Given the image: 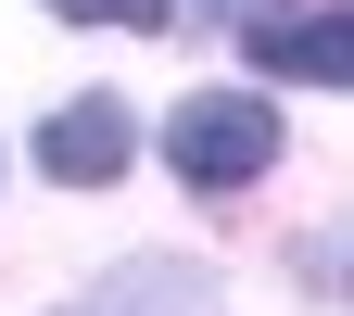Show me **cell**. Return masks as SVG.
<instances>
[{
  "label": "cell",
  "mask_w": 354,
  "mask_h": 316,
  "mask_svg": "<svg viewBox=\"0 0 354 316\" xmlns=\"http://www.w3.org/2000/svg\"><path fill=\"white\" fill-rule=\"evenodd\" d=\"M165 165L190 177V190H241V177L279 165V114H266L253 89H203V102L165 114Z\"/></svg>",
  "instance_id": "cell-1"
},
{
  "label": "cell",
  "mask_w": 354,
  "mask_h": 316,
  "mask_svg": "<svg viewBox=\"0 0 354 316\" xmlns=\"http://www.w3.org/2000/svg\"><path fill=\"white\" fill-rule=\"evenodd\" d=\"M127 152H140V114H127L114 89H76V102L38 127V177H64V190H102V177H127Z\"/></svg>",
  "instance_id": "cell-2"
},
{
  "label": "cell",
  "mask_w": 354,
  "mask_h": 316,
  "mask_svg": "<svg viewBox=\"0 0 354 316\" xmlns=\"http://www.w3.org/2000/svg\"><path fill=\"white\" fill-rule=\"evenodd\" d=\"M64 316H228V291H215V266H190V253H140V266H114L88 304H64Z\"/></svg>",
  "instance_id": "cell-3"
},
{
  "label": "cell",
  "mask_w": 354,
  "mask_h": 316,
  "mask_svg": "<svg viewBox=\"0 0 354 316\" xmlns=\"http://www.w3.org/2000/svg\"><path fill=\"white\" fill-rule=\"evenodd\" d=\"M253 76H354V13H266L253 26Z\"/></svg>",
  "instance_id": "cell-4"
},
{
  "label": "cell",
  "mask_w": 354,
  "mask_h": 316,
  "mask_svg": "<svg viewBox=\"0 0 354 316\" xmlns=\"http://www.w3.org/2000/svg\"><path fill=\"white\" fill-rule=\"evenodd\" d=\"M51 13H64V26H177L165 0H51Z\"/></svg>",
  "instance_id": "cell-5"
},
{
  "label": "cell",
  "mask_w": 354,
  "mask_h": 316,
  "mask_svg": "<svg viewBox=\"0 0 354 316\" xmlns=\"http://www.w3.org/2000/svg\"><path fill=\"white\" fill-rule=\"evenodd\" d=\"M203 13H241V26H266V13H291V0H203Z\"/></svg>",
  "instance_id": "cell-6"
}]
</instances>
